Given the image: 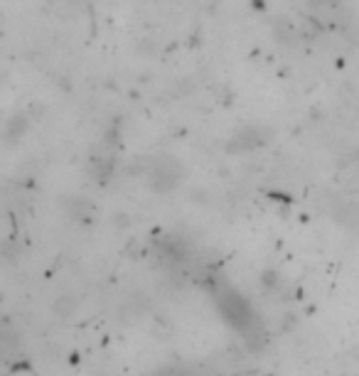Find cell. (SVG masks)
Wrapping results in <instances>:
<instances>
[{"mask_svg":"<svg viewBox=\"0 0 359 376\" xmlns=\"http://www.w3.org/2000/svg\"><path fill=\"white\" fill-rule=\"evenodd\" d=\"M219 310H222V315L229 320V325L232 327H237L241 334H246L248 339H256V315H253L251 305L246 303V300L241 298V295L237 293V290L227 288L224 293H219Z\"/></svg>","mask_w":359,"mask_h":376,"instance_id":"obj_1","label":"cell"}]
</instances>
